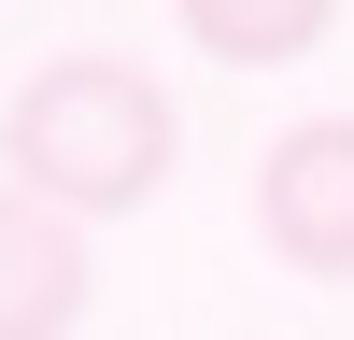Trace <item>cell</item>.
<instances>
[{
    "label": "cell",
    "instance_id": "cell-4",
    "mask_svg": "<svg viewBox=\"0 0 354 340\" xmlns=\"http://www.w3.org/2000/svg\"><path fill=\"white\" fill-rule=\"evenodd\" d=\"M326 28H340L326 0H198L185 43H198V57H312Z\"/></svg>",
    "mask_w": 354,
    "mask_h": 340
},
{
    "label": "cell",
    "instance_id": "cell-1",
    "mask_svg": "<svg viewBox=\"0 0 354 340\" xmlns=\"http://www.w3.org/2000/svg\"><path fill=\"white\" fill-rule=\"evenodd\" d=\"M170 156H185V113H170V85L128 71V57H43V71L15 85V113H0L15 198H43V213H71V227L142 213V198L170 185Z\"/></svg>",
    "mask_w": 354,
    "mask_h": 340
},
{
    "label": "cell",
    "instance_id": "cell-3",
    "mask_svg": "<svg viewBox=\"0 0 354 340\" xmlns=\"http://www.w3.org/2000/svg\"><path fill=\"white\" fill-rule=\"evenodd\" d=\"M85 298H100L85 227L0 185V340H71V326H85Z\"/></svg>",
    "mask_w": 354,
    "mask_h": 340
},
{
    "label": "cell",
    "instance_id": "cell-2",
    "mask_svg": "<svg viewBox=\"0 0 354 340\" xmlns=\"http://www.w3.org/2000/svg\"><path fill=\"white\" fill-rule=\"evenodd\" d=\"M255 227H270L283 270L354 283V113H312L255 156Z\"/></svg>",
    "mask_w": 354,
    "mask_h": 340
}]
</instances>
